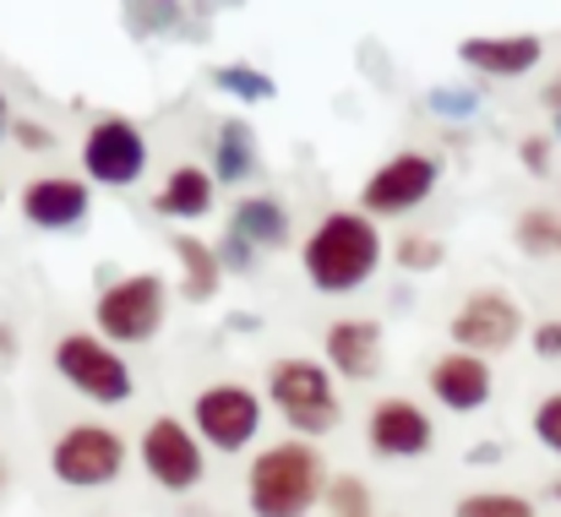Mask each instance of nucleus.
I'll return each mask as SVG.
<instances>
[{
  "instance_id": "obj_1",
  "label": "nucleus",
  "mask_w": 561,
  "mask_h": 517,
  "mask_svg": "<svg viewBox=\"0 0 561 517\" xmlns=\"http://www.w3.org/2000/svg\"><path fill=\"white\" fill-rule=\"evenodd\" d=\"M300 262H306L311 289H322V295H355V289L371 284V273L381 267V229L371 223V212H344L339 207V212H328L311 229Z\"/></svg>"
},
{
  "instance_id": "obj_2",
  "label": "nucleus",
  "mask_w": 561,
  "mask_h": 517,
  "mask_svg": "<svg viewBox=\"0 0 561 517\" xmlns=\"http://www.w3.org/2000/svg\"><path fill=\"white\" fill-rule=\"evenodd\" d=\"M328 491L322 458L306 441H278L267 452H256L251 474H245V507L256 517H306Z\"/></svg>"
},
{
  "instance_id": "obj_3",
  "label": "nucleus",
  "mask_w": 561,
  "mask_h": 517,
  "mask_svg": "<svg viewBox=\"0 0 561 517\" xmlns=\"http://www.w3.org/2000/svg\"><path fill=\"white\" fill-rule=\"evenodd\" d=\"M170 317V289L159 273H131V278H115L99 289V306H93V322H99V338H110L115 348H137L153 344L159 328Z\"/></svg>"
},
{
  "instance_id": "obj_4",
  "label": "nucleus",
  "mask_w": 561,
  "mask_h": 517,
  "mask_svg": "<svg viewBox=\"0 0 561 517\" xmlns=\"http://www.w3.org/2000/svg\"><path fill=\"white\" fill-rule=\"evenodd\" d=\"M267 403L289 420V430H300V441L311 436H328L339 425V387H333V370L317 365V359H278L267 370Z\"/></svg>"
},
{
  "instance_id": "obj_5",
  "label": "nucleus",
  "mask_w": 561,
  "mask_h": 517,
  "mask_svg": "<svg viewBox=\"0 0 561 517\" xmlns=\"http://www.w3.org/2000/svg\"><path fill=\"white\" fill-rule=\"evenodd\" d=\"M55 370H60V381L71 392H82L99 409H121L137 392V376H131L126 354L110 338H99V333H66L55 344Z\"/></svg>"
},
{
  "instance_id": "obj_6",
  "label": "nucleus",
  "mask_w": 561,
  "mask_h": 517,
  "mask_svg": "<svg viewBox=\"0 0 561 517\" xmlns=\"http://www.w3.org/2000/svg\"><path fill=\"white\" fill-rule=\"evenodd\" d=\"M49 474L66 491H104L126 474V436L99 425V420H77L55 436L49 447Z\"/></svg>"
},
{
  "instance_id": "obj_7",
  "label": "nucleus",
  "mask_w": 561,
  "mask_h": 517,
  "mask_svg": "<svg viewBox=\"0 0 561 517\" xmlns=\"http://www.w3.org/2000/svg\"><path fill=\"white\" fill-rule=\"evenodd\" d=\"M191 430L213 452H245L262 430V398L240 381H213L191 398Z\"/></svg>"
},
{
  "instance_id": "obj_8",
  "label": "nucleus",
  "mask_w": 561,
  "mask_h": 517,
  "mask_svg": "<svg viewBox=\"0 0 561 517\" xmlns=\"http://www.w3.org/2000/svg\"><path fill=\"white\" fill-rule=\"evenodd\" d=\"M137 458H142L148 480H153L159 491H170V496H191V491L202 485V474H207L202 436L191 430L186 420H175V414L148 420V430H142V441H137Z\"/></svg>"
},
{
  "instance_id": "obj_9",
  "label": "nucleus",
  "mask_w": 561,
  "mask_h": 517,
  "mask_svg": "<svg viewBox=\"0 0 561 517\" xmlns=\"http://www.w3.org/2000/svg\"><path fill=\"white\" fill-rule=\"evenodd\" d=\"M518 333H524V311L502 289L469 295L458 306V317H453V344L469 348V354H502V348L518 344Z\"/></svg>"
},
{
  "instance_id": "obj_10",
  "label": "nucleus",
  "mask_w": 561,
  "mask_h": 517,
  "mask_svg": "<svg viewBox=\"0 0 561 517\" xmlns=\"http://www.w3.org/2000/svg\"><path fill=\"white\" fill-rule=\"evenodd\" d=\"M82 170H88V180H99V185H131L137 174L148 170L142 131L131 120H121V115L93 120V131L82 142Z\"/></svg>"
},
{
  "instance_id": "obj_11",
  "label": "nucleus",
  "mask_w": 561,
  "mask_h": 517,
  "mask_svg": "<svg viewBox=\"0 0 561 517\" xmlns=\"http://www.w3.org/2000/svg\"><path fill=\"white\" fill-rule=\"evenodd\" d=\"M366 441H371L376 458L409 463V458H425V452H431L436 425H431V414H425L420 403H409V398H381V403H371Z\"/></svg>"
},
{
  "instance_id": "obj_12",
  "label": "nucleus",
  "mask_w": 561,
  "mask_h": 517,
  "mask_svg": "<svg viewBox=\"0 0 561 517\" xmlns=\"http://www.w3.org/2000/svg\"><path fill=\"white\" fill-rule=\"evenodd\" d=\"M431 191H436V159H425V153H398V159H387V164L366 180L360 202H366L371 218H398V212H414Z\"/></svg>"
},
{
  "instance_id": "obj_13",
  "label": "nucleus",
  "mask_w": 561,
  "mask_h": 517,
  "mask_svg": "<svg viewBox=\"0 0 561 517\" xmlns=\"http://www.w3.org/2000/svg\"><path fill=\"white\" fill-rule=\"evenodd\" d=\"M425 381H431V398H436L442 409H453V414H474V409H485L491 392H496L491 359H485V354H469V348H447L442 359H431Z\"/></svg>"
},
{
  "instance_id": "obj_14",
  "label": "nucleus",
  "mask_w": 561,
  "mask_h": 517,
  "mask_svg": "<svg viewBox=\"0 0 561 517\" xmlns=\"http://www.w3.org/2000/svg\"><path fill=\"white\" fill-rule=\"evenodd\" d=\"M88 207H93V196H88V185L71 180V174H38V180L22 185V218H27L33 229L66 234V229L88 223Z\"/></svg>"
},
{
  "instance_id": "obj_15",
  "label": "nucleus",
  "mask_w": 561,
  "mask_h": 517,
  "mask_svg": "<svg viewBox=\"0 0 561 517\" xmlns=\"http://www.w3.org/2000/svg\"><path fill=\"white\" fill-rule=\"evenodd\" d=\"M328 365L344 381H371L381 370V322L376 317H339L328 328Z\"/></svg>"
},
{
  "instance_id": "obj_16",
  "label": "nucleus",
  "mask_w": 561,
  "mask_h": 517,
  "mask_svg": "<svg viewBox=\"0 0 561 517\" xmlns=\"http://www.w3.org/2000/svg\"><path fill=\"white\" fill-rule=\"evenodd\" d=\"M458 55L485 77H518V71L540 66V38H518V33L513 38H469Z\"/></svg>"
},
{
  "instance_id": "obj_17",
  "label": "nucleus",
  "mask_w": 561,
  "mask_h": 517,
  "mask_svg": "<svg viewBox=\"0 0 561 517\" xmlns=\"http://www.w3.org/2000/svg\"><path fill=\"white\" fill-rule=\"evenodd\" d=\"M229 234L245 240V245H256V251H273V245H284L289 218H284V207H278L273 196H245V202L234 207V229H229Z\"/></svg>"
},
{
  "instance_id": "obj_18",
  "label": "nucleus",
  "mask_w": 561,
  "mask_h": 517,
  "mask_svg": "<svg viewBox=\"0 0 561 517\" xmlns=\"http://www.w3.org/2000/svg\"><path fill=\"white\" fill-rule=\"evenodd\" d=\"M153 207L164 218H202V212H213V174L196 170V164H181V170L164 180V191H159Z\"/></svg>"
},
{
  "instance_id": "obj_19",
  "label": "nucleus",
  "mask_w": 561,
  "mask_h": 517,
  "mask_svg": "<svg viewBox=\"0 0 561 517\" xmlns=\"http://www.w3.org/2000/svg\"><path fill=\"white\" fill-rule=\"evenodd\" d=\"M175 256H181V267H186V300H213L218 295V273H224V262H218V251L213 245H202V240H191V234H181L175 240Z\"/></svg>"
},
{
  "instance_id": "obj_20",
  "label": "nucleus",
  "mask_w": 561,
  "mask_h": 517,
  "mask_svg": "<svg viewBox=\"0 0 561 517\" xmlns=\"http://www.w3.org/2000/svg\"><path fill=\"white\" fill-rule=\"evenodd\" d=\"M453 517H535V507L513 491H480V496H463Z\"/></svg>"
},
{
  "instance_id": "obj_21",
  "label": "nucleus",
  "mask_w": 561,
  "mask_h": 517,
  "mask_svg": "<svg viewBox=\"0 0 561 517\" xmlns=\"http://www.w3.org/2000/svg\"><path fill=\"white\" fill-rule=\"evenodd\" d=\"M322 502L333 507V517H371V491H366L360 474H339V480L322 491Z\"/></svg>"
},
{
  "instance_id": "obj_22",
  "label": "nucleus",
  "mask_w": 561,
  "mask_h": 517,
  "mask_svg": "<svg viewBox=\"0 0 561 517\" xmlns=\"http://www.w3.org/2000/svg\"><path fill=\"white\" fill-rule=\"evenodd\" d=\"M518 245L535 251V256H540V251H561V223L551 212H529V218L518 223Z\"/></svg>"
},
{
  "instance_id": "obj_23",
  "label": "nucleus",
  "mask_w": 561,
  "mask_h": 517,
  "mask_svg": "<svg viewBox=\"0 0 561 517\" xmlns=\"http://www.w3.org/2000/svg\"><path fill=\"white\" fill-rule=\"evenodd\" d=\"M535 441L561 458V392L540 398V409H535Z\"/></svg>"
},
{
  "instance_id": "obj_24",
  "label": "nucleus",
  "mask_w": 561,
  "mask_h": 517,
  "mask_svg": "<svg viewBox=\"0 0 561 517\" xmlns=\"http://www.w3.org/2000/svg\"><path fill=\"white\" fill-rule=\"evenodd\" d=\"M436 262H442V245H436V240H425V234H403V240H398V267L425 273V267H436Z\"/></svg>"
},
{
  "instance_id": "obj_25",
  "label": "nucleus",
  "mask_w": 561,
  "mask_h": 517,
  "mask_svg": "<svg viewBox=\"0 0 561 517\" xmlns=\"http://www.w3.org/2000/svg\"><path fill=\"white\" fill-rule=\"evenodd\" d=\"M234 174H245V131L240 126H229L224 148H218V180H234Z\"/></svg>"
},
{
  "instance_id": "obj_26",
  "label": "nucleus",
  "mask_w": 561,
  "mask_h": 517,
  "mask_svg": "<svg viewBox=\"0 0 561 517\" xmlns=\"http://www.w3.org/2000/svg\"><path fill=\"white\" fill-rule=\"evenodd\" d=\"M535 354H540V359H561V317L535 328Z\"/></svg>"
},
{
  "instance_id": "obj_27",
  "label": "nucleus",
  "mask_w": 561,
  "mask_h": 517,
  "mask_svg": "<svg viewBox=\"0 0 561 517\" xmlns=\"http://www.w3.org/2000/svg\"><path fill=\"white\" fill-rule=\"evenodd\" d=\"M16 142H22V148H49L55 137H49L44 126H27V120H16Z\"/></svg>"
},
{
  "instance_id": "obj_28",
  "label": "nucleus",
  "mask_w": 561,
  "mask_h": 517,
  "mask_svg": "<svg viewBox=\"0 0 561 517\" xmlns=\"http://www.w3.org/2000/svg\"><path fill=\"white\" fill-rule=\"evenodd\" d=\"M0 354H5V359H11V354H16V338H11V333H5V328H0Z\"/></svg>"
},
{
  "instance_id": "obj_29",
  "label": "nucleus",
  "mask_w": 561,
  "mask_h": 517,
  "mask_svg": "<svg viewBox=\"0 0 561 517\" xmlns=\"http://www.w3.org/2000/svg\"><path fill=\"white\" fill-rule=\"evenodd\" d=\"M0 496H5V458H0Z\"/></svg>"
},
{
  "instance_id": "obj_30",
  "label": "nucleus",
  "mask_w": 561,
  "mask_h": 517,
  "mask_svg": "<svg viewBox=\"0 0 561 517\" xmlns=\"http://www.w3.org/2000/svg\"><path fill=\"white\" fill-rule=\"evenodd\" d=\"M0 131H5V99H0Z\"/></svg>"
},
{
  "instance_id": "obj_31",
  "label": "nucleus",
  "mask_w": 561,
  "mask_h": 517,
  "mask_svg": "<svg viewBox=\"0 0 561 517\" xmlns=\"http://www.w3.org/2000/svg\"><path fill=\"white\" fill-rule=\"evenodd\" d=\"M551 496H557V502H561V485H557V491H551Z\"/></svg>"
}]
</instances>
